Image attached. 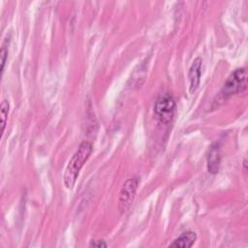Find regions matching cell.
Listing matches in <instances>:
<instances>
[{"mask_svg": "<svg viewBox=\"0 0 248 248\" xmlns=\"http://www.w3.org/2000/svg\"><path fill=\"white\" fill-rule=\"evenodd\" d=\"M92 152L93 144L88 140H83L71 157L63 174V182L68 190H72L76 185L79 172Z\"/></svg>", "mask_w": 248, "mask_h": 248, "instance_id": "6da1fadb", "label": "cell"}, {"mask_svg": "<svg viewBox=\"0 0 248 248\" xmlns=\"http://www.w3.org/2000/svg\"><path fill=\"white\" fill-rule=\"evenodd\" d=\"M247 71L245 68H237L235 69L226 79L224 82L218 96L217 101H214L213 104L219 102L224 103L232 96L245 93L247 90Z\"/></svg>", "mask_w": 248, "mask_h": 248, "instance_id": "7a4b0ae2", "label": "cell"}, {"mask_svg": "<svg viewBox=\"0 0 248 248\" xmlns=\"http://www.w3.org/2000/svg\"><path fill=\"white\" fill-rule=\"evenodd\" d=\"M176 108L175 101L170 92H164L158 96L154 104V113L158 120L165 125L171 122Z\"/></svg>", "mask_w": 248, "mask_h": 248, "instance_id": "3957f363", "label": "cell"}, {"mask_svg": "<svg viewBox=\"0 0 248 248\" xmlns=\"http://www.w3.org/2000/svg\"><path fill=\"white\" fill-rule=\"evenodd\" d=\"M140 176H133L131 178H128L122 185L120 192H119V197H118V203H117V209L121 215L125 214L131 207L139 185H140Z\"/></svg>", "mask_w": 248, "mask_h": 248, "instance_id": "277c9868", "label": "cell"}, {"mask_svg": "<svg viewBox=\"0 0 248 248\" xmlns=\"http://www.w3.org/2000/svg\"><path fill=\"white\" fill-rule=\"evenodd\" d=\"M221 147L218 142H214L210 145L207 156H206V166L207 171L211 174H216L219 172L221 166Z\"/></svg>", "mask_w": 248, "mask_h": 248, "instance_id": "5b68a950", "label": "cell"}, {"mask_svg": "<svg viewBox=\"0 0 248 248\" xmlns=\"http://www.w3.org/2000/svg\"><path fill=\"white\" fill-rule=\"evenodd\" d=\"M202 59L201 57H196L190 66V69L188 72V78H189V92L191 94H193L200 86L201 76H202Z\"/></svg>", "mask_w": 248, "mask_h": 248, "instance_id": "8992f818", "label": "cell"}, {"mask_svg": "<svg viewBox=\"0 0 248 248\" xmlns=\"http://www.w3.org/2000/svg\"><path fill=\"white\" fill-rule=\"evenodd\" d=\"M197 233L193 231H186L182 232L178 237H176L168 247H176V248H190L192 247L197 240Z\"/></svg>", "mask_w": 248, "mask_h": 248, "instance_id": "52a82bcc", "label": "cell"}, {"mask_svg": "<svg viewBox=\"0 0 248 248\" xmlns=\"http://www.w3.org/2000/svg\"><path fill=\"white\" fill-rule=\"evenodd\" d=\"M0 111H1V131L2 134L5 131L6 128V124H7V119H8V114L10 111V103L7 100H3L1 102V106H0Z\"/></svg>", "mask_w": 248, "mask_h": 248, "instance_id": "ba28073f", "label": "cell"}, {"mask_svg": "<svg viewBox=\"0 0 248 248\" xmlns=\"http://www.w3.org/2000/svg\"><path fill=\"white\" fill-rule=\"evenodd\" d=\"M8 40L6 39L1 46V51H0V57H1V73L3 74L4 69H5V64L8 58V52H9V46H8Z\"/></svg>", "mask_w": 248, "mask_h": 248, "instance_id": "9c48e42d", "label": "cell"}, {"mask_svg": "<svg viewBox=\"0 0 248 248\" xmlns=\"http://www.w3.org/2000/svg\"><path fill=\"white\" fill-rule=\"evenodd\" d=\"M108 244L105 240L103 239H98V240H92L90 243H89V247H107Z\"/></svg>", "mask_w": 248, "mask_h": 248, "instance_id": "30bf717a", "label": "cell"}, {"mask_svg": "<svg viewBox=\"0 0 248 248\" xmlns=\"http://www.w3.org/2000/svg\"><path fill=\"white\" fill-rule=\"evenodd\" d=\"M246 164H247V161H246V159H244V160H243V170H244V171H246V170H247Z\"/></svg>", "mask_w": 248, "mask_h": 248, "instance_id": "8fae6325", "label": "cell"}]
</instances>
